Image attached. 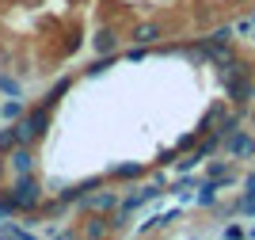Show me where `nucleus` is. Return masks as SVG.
<instances>
[{
	"label": "nucleus",
	"mask_w": 255,
	"mask_h": 240,
	"mask_svg": "<svg viewBox=\"0 0 255 240\" xmlns=\"http://www.w3.org/2000/svg\"><path fill=\"white\" fill-rule=\"evenodd\" d=\"M160 38H164V27H160V23H152V19L137 23V27L129 31V42H133V46H156Z\"/></svg>",
	"instance_id": "9"
},
{
	"label": "nucleus",
	"mask_w": 255,
	"mask_h": 240,
	"mask_svg": "<svg viewBox=\"0 0 255 240\" xmlns=\"http://www.w3.org/2000/svg\"><path fill=\"white\" fill-rule=\"evenodd\" d=\"M15 145H19V141H15V130H11V122H4L0 126V157H8Z\"/></svg>",
	"instance_id": "18"
},
{
	"label": "nucleus",
	"mask_w": 255,
	"mask_h": 240,
	"mask_svg": "<svg viewBox=\"0 0 255 240\" xmlns=\"http://www.w3.org/2000/svg\"><path fill=\"white\" fill-rule=\"evenodd\" d=\"M198 137H202V134H198V130H191V134H183L179 141H175V153H191V149L198 145Z\"/></svg>",
	"instance_id": "21"
},
{
	"label": "nucleus",
	"mask_w": 255,
	"mask_h": 240,
	"mask_svg": "<svg viewBox=\"0 0 255 240\" xmlns=\"http://www.w3.org/2000/svg\"><path fill=\"white\" fill-rule=\"evenodd\" d=\"M0 95H23V76L0 69Z\"/></svg>",
	"instance_id": "15"
},
{
	"label": "nucleus",
	"mask_w": 255,
	"mask_h": 240,
	"mask_svg": "<svg viewBox=\"0 0 255 240\" xmlns=\"http://www.w3.org/2000/svg\"><path fill=\"white\" fill-rule=\"evenodd\" d=\"M23 111H27V99H23V95H4V99H0V122H15Z\"/></svg>",
	"instance_id": "13"
},
{
	"label": "nucleus",
	"mask_w": 255,
	"mask_h": 240,
	"mask_svg": "<svg viewBox=\"0 0 255 240\" xmlns=\"http://www.w3.org/2000/svg\"><path fill=\"white\" fill-rule=\"evenodd\" d=\"M206 179H229V183H233L236 172H233V164H229V160H213V164L206 168Z\"/></svg>",
	"instance_id": "17"
},
{
	"label": "nucleus",
	"mask_w": 255,
	"mask_h": 240,
	"mask_svg": "<svg viewBox=\"0 0 255 240\" xmlns=\"http://www.w3.org/2000/svg\"><path fill=\"white\" fill-rule=\"evenodd\" d=\"M0 65H8V53H4V50H0Z\"/></svg>",
	"instance_id": "27"
},
{
	"label": "nucleus",
	"mask_w": 255,
	"mask_h": 240,
	"mask_svg": "<svg viewBox=\"0 0 255 240\" xmlns=\"http://www.w3.org/2000/svg\"><path fill=\"white\" fill-rule=\"evenodd\" d=\"M149 53H152V46H133V42H129V50L122 53V57H126V61H145Z\"/></svg>",
	"instance_id": "22"
},
{
	"label": "nucleus",
	"mask_w": 255,
	"mask_h": 240,
	"mask_svg": "<svg viewBox=\"0 0 255 240\" xmlns=\"http://www.w3.org/2000/svg\"><path fill=\"white\" fill-rule=\"evenodd\" d=\"M221 149L229 153V157H236V160L255 157V134L252 130H233V134L221 137Z\"/></svg>",
	"instance_id": "4"
},
{
	"label": "nucleus",
	"mask_w": 255,
	"mask_h": 240,
	"mask_svg": "<svg viewBox=\"0 0 255 240\" xmlns=\"http://www.w3.org/2000/svg\"><path fill=\"white\" fill-rule=\"evenodd\" d=\"M11 130H15V141H19V145H42L46 137H50V130H53V111L34 103L11 122Z\"/></svg>",
	"instance_id": "1"
},
{
	"label": "nucleus",
	"mask_w": 255,
	"mask_h": 240,
	"mask_svg": "<svg viewBox=\"0 0 255 240\" xmlns=\"http://www.w3.org/2000/svg\"><path fill=\"white\" fill-rule=\"evenodd\" d=\"M4 218H19V206H15V199H11L8 191H0V221Z\"/></svg>",
	"instance_id": "20"
},
{
	"label": "nucleus",
	"mask_w": 255,
	"mask_h": 240,
	"mask_svg": "<svg viewBox=\"0 0 255 240\" xmlns=\"http://www.w3.org/2000/svg\"><path fill=\"white\" fill-rule=\"evenodd\" d=\"M80 237H88V240H103V237H111L107 214H88V221L80 225Z\"/></svg>",
	"instance_id": "12"
},
{
	"label": "nucleus",
	"mask_w": 255,
	"mask_h": 240,
	"mask_svg": "<svg viewBox=\"0 0 255 240\" xmlns=\"http://www.w3.org/2000/svg\"><path fill=\"white\" fill-rule=\"evenodd\" d=\"M73 84H76V76L73 73H65V76H57V80L50 84V88H46L42 92V99H38V107H46V111H57V107H61V99L69 92H73Z\"/></svg>",
	"instance_id": "7"
},
{
	"label": "nucleus",
	"mask_w": 255,
	"mask_h": 240,
	"mask_svg": "<svg viewBox=\"0 0 255 240\" xmlns=\"http://www.w3.org/2000/svg\"><path fill=\"white\" fill-rule=\"evenodd\" d=\"M4 164L15 172V176H23V172H38V145H15L4 157Z\"/></svg>",
	"instance_id": "5"
},
{
	"label": "nucleus",
	"mask_w": 255,
	"mask_h": 240,
	"mask_svg": "<svg viewBox=\"0 0 255 240\" xmlns=\"http://www.w3.org/2000/svg\"><path fill=\"white\" fill-rule=\"evenodd\" d=\"M175 157H179V153H175V145H171V149H160L152 164H156V168H168V164H175Z\"/></svg>",
	"instance_id": "23"
},
{
	"label": "nucleus",
	"mask_w": 255,
	"mask_h": 240,
	"mask_svg": "<svg viewBox=\"0 0 255 240\" xmlns=\"http://www.w3.org/2000/svg\"><path fill=\"white\" fill-rule=\"evenodd\" d=\"M225 183H229V179H202V183H198V195H194V202H198L202 210H213Z\"/></svg>",
	"instance_id": "11"
},
{
	"label": "nucleus",
	"mask_w": 255,
	"mask_h": 240,
	"mask_svg": "<svg viewBox=\"0 0 255 240\" xmlns=\"http://www.w3.org/2000/svg\"><path fill=\"white\" fill-rule=\"evenodd\" d=\"M31 237H34V229H27L23 221H11V218L0 221V240H31Z\"/></svg>",
	"instance_id": "14"
},
{
	"label": "nucleus",
	"mask_w": 255,
	"mask_h": 240,
	"mask_svg": "<svg viewBox=\"0 0 255 240\" xmlns=\"http://www.w3.org/2000/svg\"><path fill=\"white\" fill-rule=\"evenodd\" d=\"M236 210H240L244 218H255V187H244V195H240V202H236Z\"/></svg>",
	"instance_id": "19"
},
{
	"label": "nucleus",
	"mask_w": 255,
	"mask_h": 240,
	"mask_svg": "<svg viewBox=\"0 0 255 240\" xmlns=\"http://www.w3.org/2000/svg\"><path fill=\"white\" fill-rule=\"evenodd\" d=\"M221 237H229V240H244V225H225Z\"/></svg>",
	"instance_id": "24"
},
{
	"label": "nucleus",
	"mask_w": 255,
	"mask_h": 240,
	"mask_svg": "<svg viewBox=\"0 0 255 240\" xmlns=\"http://www.w3.org/2000/svg\"><path fill=\"white\" fill-rule=\"evenodd\" d=\"M175 218H179V210H171V214H152V218L145 221L137 233H156V229H164V225H171Z\"/></svg>",
	"instance_id": "16"
},
{
	"label": "nucleus",
	"mask_w": 255,
	"mask_h": 240,
	"mask_svg": "<svg viewBox=\"0 0 255 240\" xmlns=\"http://www.w3.org/2000/svg\"><path fill=\"white\" fill-rule=\"evenodd\" d=\"M4 191L15 199L19 214H27V210H38V206H42V199L50 195V191H46V183L38 179V172H23V176H15Z\"/></svg>",
	"instance_id": "2"
},
{
	"label": "nucleus",
	"mask_w": 255,
	"mask_h": 240,
	"mask_svg": "<svg viewBox=\"0 0 255 240\" xmlns=\"http://www.w3.org/2000/svg\"><path fill=\"white\" fill-rule=\"evenodd\" d=\"M248 118H252V134H255V107H252V115H248Z\"/></svg>",
	"instance_id": "26"
},
{
	"label": "nucleus",
	"mask_w": 255,
	"mask_h": 240,
	"mask_svg": "<svg viewBox=\"0 0 255 240\" xmlns=\"http://www.w3.org/2000/svg\"><path fill=\"white\" fill-rule=\"evenodd\" d=\"M107 179H118V183H141V179H145V164H137V160L115 164L111 172H107Z\"/></svg>",
	"instance_id": "10"
},
{
	"label": "nucleus",
	"mask_w": 255,
	"mask_h": 240,
	"mask_svg": "<svg viewBox=\"0 0 255 240\" xmlns=\"http://www.w3.org/2000/svg\"><path fill=\"white\" fill-rule=\"evenodd\" d=\"M122 50V31L115 23H103L92 31V53H118Z\"/></svg>",
	"instance_id": "6"
},
{
	"label": "nucleus",
	"mask_w": 255,
	"mask_h": 240,
	"mask_svg": "<svg viewBox=\"0 0 255 240\" xmlns=\"http://www.w3.org/2000/svg\"><path fill=\"white\" fill-rule=\"evenodd\" d=\"M118 61H122V50H118V53H96V57L80 69V76H84V80H99V76H103L107 69H115Z\"/></svg>",
	"instance_id": "8"
},
{
	"label": "nucleus",
	"mask_w": 255,
	"mask_h": 240,
	"mask_svg": "<svg viewBox=\"0 0 255 240\" xmlns=\"http://www.w3.org/2000/svg\"><path fill=\"white\" fill-rule=\"evenodd\" d=\"M225 99H229V107H248L255 99V73L248 76H236V80H225Z\"/></svg>",
	"instance_id": "3"
},
{
	"label": "nucleus",
	"mask_w": 255,
	"mask_h": 240,
	"mask_svg": "<svg viewBox=\"0 0 255 240\" xmlns=\"http://www.w3.org/2000/svg\"><path fill=\"white\" fill-rule=\"evenodd\" d=\"M244 237H252V240H255V225H252V229H244Z\"/></svg>",
	"instance_id": "25"
}]
</instances>
